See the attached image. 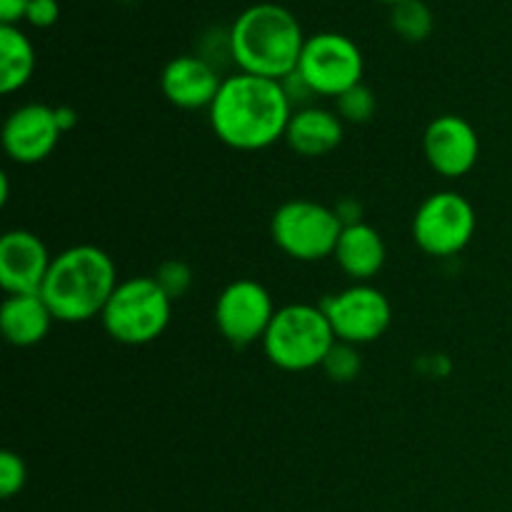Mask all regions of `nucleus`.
<instances>
[{
  "label": "nucleus",
  "instance_id": "obj_22",
  "mask_svg": "<svg viewBox=\"0 0 512 512\" xmlns=\"http://www.w3.org/2000/svg\"><path fill=\"white\" fill-rule=\"evenodd\" d=\"M25 483H28L25 460L13 450H3L0 453V498L10 500L25 488Z\"/></svg>",
  "mask_w": 512,
  "mask_h": 512
},
{
  "label": "nucleus",
  "instance_id": "obj_4",
  "mask_svg": "<svg viewBox=\"0 0 512 512\" xmlns=\"http://www.w3.org/2000/svg\"><path fill=\"white\" fill-rule=\"evenodd\" d=\"M335 340L333 325L320 305L290 303L275 313L263 338V350L275 368L285 373H308L323 368Z\"/></svg>",
  "mask_w": 512,
  "mask_h": 512
},
{
  "label": "nucleus",
  "instance_id": "obj_5",
  "mask_svg": "<svg viewBox=\"0 0 512 512\" xmlns=\"http://www.w3.org/2000/svg\"><path fill=\"white\" fill-rule=\"evenodd\" d=\"M173 300L153 275H135L120 280L105 305V333L120 345H148L168 330Z\"/></svg>",
  "mask_w": 512,
  "mask_h": 512
},
{
  "label": "nucleus",
  "instance_id": "obj_14",
  "mask_svg": "<svg viewBox=\"0 0 512 512\" xmlns=\"http://www.w3.org/2000/svg\"><path fill=\"white\" fill-rule=\"evenodd\" d=\"M218 68L203 55H178L160 73V90L180 110H203L218 98L220 85Z\"/></svg>",
  "mask_w": 512,
  "mask_h": 512
},
{
  "label": "nucleus",
  "instance_id": "obj_7",
  "mask_svg": "<svg viewBox=\"0 0 512 512\" xmlns=\"http://www.w3.org/2000/svg\"><path fill=\"white\" fill-rule=\"evenodd\" d=\"M478 228L473 203L455 190H438L420 203L413 215V240L430 258L463 253Z\"/></svg>",
  "mask_w": 512,
  "mask_h": 512
},
{
  "label": "nucleus",
  "instance_id": "obj_2",
  "mask_svg": "<svg viewBox=\"0 0 512 512\" xmlns=\"http://www.w3.org/2000/svg\"><path fill=\"white\" fill-rule=\"evenodd\" d=\"M230 55L240 73L283 80L298 70L305 48L300 20L285 5L255 3L233 20L228 30Z\"/></svg>",
  "mask_w": 512,
  "mask_h": 512
},
{
  "label": "nucleus",
  "instance_id": "obj_24",
  "mask_svg": "<svg viewBox=\"0 0 512 512\" xmlns=\"http://www.w3.org/2000/svg\"><path fill=\"white\" fill-rule=\"evenodd\" d=\"M60 20V3L58 0H30L28 13H25V23L33 28H53Z\"/></svg>",
  "mask_w": 512,
  "mask_h": 512
},
{
  "label": "nucleus",
  "instance_id": "obj_29",
  "mask_svg": "<svg viewBox=\"0 0 512 512\" xmlns=\"http://www.w3.org/2000/svg\"><path fill=\"white\" fill-rule=\"evenodd\" d=\"M378 3H385V5H390V8H393V5L403 3V0H378Z\"/></svg>",
  "mask_w": 512,
  "mask_h": 512
},
{
  "label": "nucleus",
  "instance_id": "obj_16",
  "mask_svg": "<svg viewBox=\"0 0 512 512\" xmlns=\"http://www.w3.org/2000/svg\"><path fill=\"white\" fill-rule=\"evenodd\" d=\"M333 258L348 278L365 283L383 270L388 250H385L383 235L373 225L355 223L343 228Z\"/></svg>",
  "mask_w": 512,
  "mask_h": 512
},
{
  "label": "nucleus",
  "instance_id": "obj_26",
  "mask_svg": "<svg viewBox=\"0 0 512 512\" xmlns=\"http://www.w3.org/2000/svg\"><path fill=\"white\" fill-rule=\"evenodd\" d=\"M30 0H0V25H18L25 20Z\"/></svg>",
  "mask_w": 512,
  "mask_h": 512
},
{
  "label": "nucleus",
  "instance_id": "obj_3",
  "mask_svg": "<svg viewBox=\"0 0 512 512\" xmlns=\"http://www.w3.org/2000/svg\"><path fill=\"white\" fill-rule=\"evenodd\" d=\"M118 283V270L105 250L98 245H73L53 255L40 295L55 320L85 323L103 315Z\"/></svg>",
  "mask_w": 512,
  "mask_h": 512
},
{
  "label": "nucleus",
  "instance_id": "obj_8",
  "mask_svg": "<svg viewBox=\"0 0 512 512\" xmlns=\"http://www.w3.org/2000/svg\"><path fill=\"white\" fill-rule=\"evenodd\" d=\"M298 73L323 98H338L353 85L363 83L365 58L353 38L343 33H315L305 40Z\"/></svg>",
  "mask_w": 512,
  "mask_h": 512
},
{
  "label": "nucleus",
  "instance_id": "obj_10",
  "mask_svg": "<svg viewBox=\"0 0 512 512\" xmlns=\"http://www.w3.org/2000/svg\"><path fill=\"white\" fill-rule=\"evenodd\" d=\"M275 313L273 295L253 278L233 280L215 300V325L235 348L263 343Z\"/></svg>",
  "mask_w": 512,
  "mask_h": 512
},
{
  "label": "nucleus",
  "instance_id": "obj_23",
  "mask_svg": "<svg viewBox=\"0 0 512 512\" xmlns=\"http://www.w3.org/2000/svg\"><path fill=\"white\" fill-rule=\"evenodd\" d=\"M160 283V288L170 295V300H178L188 293L190 283H193V270L183 263V260H165L153 275Z\"/></svg>",
  "mask_w": 512,
  "mask_h": 512
},
{
  "label": "nucleus",
  "instance_id": "obj_21",
  "mask_svg": "<svg viewBox=\"0 0 512 512\" xmlns=\"http://www.w3.org/2000/svg\"><path fill=\"white\" fill-rule=\"evenodd\" d=\"M323 370L333 383H353L360 375V370H363V358H360L358 345L335 340L330 353L325 355Z\"/></svg>",
  "mask_w": 512,
  "mask_h": 512
},
{
  "label": "nucleus",
  "instance_id": "obj_9",
  "mask_svg": "<svg viewBox=\"0 0 512 512\" xmlns=\"http://www.w3.org/2000/svg\"><path fill=\"white\" fill-rule=\"evenodd\" d=\"M333 325L335 338L350 345H368L383 338L393 323V305L383 290L355 283L320 303Z\"/></svg>",
  "mask_w": 512,
  "mask_h": 512
},
{
  "label": "nucleus",
  "instance_id": "obj_18",
  "mask_svg": "<svg viewBox=\"0 0 512 512\" xmlns=\"http://www.w3.org/2000/svg\"><path fill=\"white\" fill-rule=\"evenodd\" d=\"M35 73V48L18 25H0V93L25 88Z\"/></svg>",
  "mask_w": 512,
  "mask_h": 512
},
{
  "label": "nucleus",
  "instance_id": "obj_15",
  "mask_svg": "<svg viewBox=\"0 0 512 512\" xmlns=\"http://www.w3.org/2000/svg\"><path fill=\"white\" fill-rule=\"evenodd\" d=\"M343 135L345 123L335 110L310 105V108L293 110V118L285 130V143L300 158H323L343 143Z\"/></svg>",
  "mask_w": 512,
  "mask_h": 512
},
{
  "label": "nucleus",
  "instance_id": "obj_17",
  "mask_svg": "<svg viewBox=\"0 0 512 512\" xmlns=\"http://www.w3.org/2000/svg\"><path fill=\"white\" fill-rule=\"evenodd\" d=\"M53 320V313L40 293L8 295L0 305V330L15 348H33L43 343Z\"/></svg>",
  "mask_w": 512,
  "mask_h": 512
},
{
  "label": "nucleus",
  "instance_id": "obj_6",
  "mask_svg": "<svg viewBox=\"0 0 512 512\" xmlns=\"http://www.w3.org/2000/svg\"><path fill=\"white\" fill-rule=\"evenodd\" d=\"M343 228L345 225L335 208L308 198L288 200L275 210L270 220L273 243L288 258L300 260V263H318V260L330 258Z\"/></svg>",
  "mask_w": 512,
  "mask_h": 512
},
{
  "label": "nucleus",
  "instance_id": "obj_11",
  "mask_svg": "<svg viewBox=\"0 0 512 512\" xmlns=\"http://www.w3.org/2000/svg\"><path fill=\"white\" fill-rule=\"evenodd\" d=\"M60 135L55 108L45 103L20 105L3 123V150L13 163H43L60 143Z\"/></svg>",
  "mask_w": 512,
  "mask_h": 512
},
{
  "label": "nucleus",
  "instance_id": "obj_13",
  "mask_svg": "<svg viewBox=\"0 0 512 512\" xmlns=\"http://www.w3.org/2000/svg\"><path fill=\"white\" fill-rule=\"evenodd\" d=\"M53 255L30 230H8L0 238V285L5 295H33L43 290Z\"/></svg>",
  "mask_w": 512,
  "mask_h": 512
},
{
  "label": "nucleus",
  "instance_id": "obj_12",
  "mask_svg": "<svg viewBox=\"0 0 512 512\" xmlns=\"http://www.w3.org/2000/svg\"><path fill=\"white\" fill-rule=\"evenodd\" d=\"M423 150L435 173L443 178H463L478 165V130L460 115H440L425 128Z\"/></svg>",
  "mask_w": 512,
  "mask_h": 512
},
{
  "label": "nucleus",
  "instance_id": "obj_20",
  "mask_svg": "<svg viewBox=\"0 0 512 512\" xmlns=\"http://www.w3.org/2000/svg\"><path fill=\"white\" fill-rule=\"evenodd\" d=\"M375 110H378V98H375V93L365 83L353 85V88L345 90L343 95L335 98V113L340 115L343 123H350V125L370 123Z\"/></svg>",
  "mask_w": 512,
  "mask_h": 512
},
{
  "label": "nucleus",
  "instance_id": "obj_25",
  "mask_svg": "<svg viewBox=\"0 0 512 512\" xmlns=\"http://www.w3.org/2000/svg\"><path fill=\"white\" fill-rule=\"evenodd\" d=\"M283 83V90L285 95H288L290 105H293V110H300V108H310V103H313V98H318V93H315L313 88L308 85V80L303 78V75L295 70V73H290L288 78L280 80Z\"/></svg>",
  "mask_w": 512,
  "mask_h": 512
},
{
  "label": "nucleus",
  "instance_id": "obj_27",
  "mask_svg": "<svg viewBox=\"0 0 512 512\" xmlns=\"http://www.w3.org/2000/svg\"><path fill=\"white\" fill-rule=\"evenodd\" d=\"M338 218L343 220V225H355V223H363V205L353 198H345L340 200L338 208H335Z\"/></svg>",
  "mask_w": 512,
  "mask_h": 512
},
{
  "label": "nucleus",
  "instance_id": "obj_19",
  "mask_svg": "<svg viewBox=\"0 0 512 512\" xmlns=\"http://www.w3.org/2000/svg\"><path fill=\"white\" fill-rule=\"evenodd\" d=\"M390 25L408 43H420L433 33V13L423 0H403L390 8Z\"/></svg>",
  "mask_w": 512,
  "mask_h": 512
},
{
  "label": "nucleus",
  "instance_id": "obj_28",
  "mask_svg": "<svg viewBox=\"0 0 512 512\" xmlns=\"http://www.w3.org/2000/svg\"><path fill=\"white\" fill-rule=\"evenodd\" d=\"M55 118H58V125L63 133H68V130H73L75 125H78V113H75L70 105H60V108H55Z\"/></svg>",
  "mask_w": 512,
  "mask_h": 512
},
{
  "label": "nucleus",
  "instance_id": "obj_1",
  "mask_svg": "<svg viewBox=\"0 0 512 512\" xmlns=\"http://www.w3.org/2000/svg\"><path fill=\"white\" fill-rule=\"evenodd\" d=\"M208 115L220 143L243 153H258L285 138L293 105L280 80L235 73L223 80Z\"/></svg>",
  "mask_w": 512,
  "mask_h": 512
}]
</instances>
